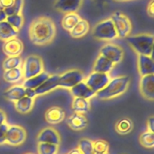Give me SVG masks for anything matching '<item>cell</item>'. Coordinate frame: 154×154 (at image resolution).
Listing matches in <instances>:
<instances>
[{"label": "cell", "mask_w": 154, "mask_h": 154, "mask_svg": "<svg viewBox=\"0 0 154 154\" xmlns=\"http://www.w3.org/2000/svg\"><path fill=\"white\" fill-rule=\"evenodd\" d=\"M55 35V24L50 17L41 16L34 19L29 25V37L34 45H48L53 42Z\"/></svg>", "instance_id": "6da1fadb"}, {"label": "cell", "mask_w": 154, "mask_h": 154, "mask_svg": "<svg viewBox=\"0 0 154 154\" xmlns=\"http://www.w3.org/2000/svg\"><path fill=\"white\" fill-rule=\"evenodd\" d=\"M130 77L128 75H121L111 79L107 85L96 93L100 100H110L121 96L128 89L130 84Z\"/></svg>", "instance_id": "7a4b0ae2"}, {"label": "cell", "mask_w": 154, "mask_h": 154, "mask_svg": "<svg viewBox=\"0 0 154 154\" xmlns=\"http://www.w3.org/2000/svg\"><path fill=\"white\" fill-rule=\"evenodd\" d=\"M126 41L137 54L152 56L153 53L154 37L152 34L140 33L128 35Z\"/></svg>", "instance_id": "3957f363"}, {"label": "cell", "mask_w": 154, "mask_h": 154, "mask_svg": "<svg viewBox=\"0 0 154 154\" xmlns=\"http://www.w3.org/2000/svg\"><path fill=\"white\" fill-rule=\"evenodd\" d=\"M92 35L97 40L106 42L112 41L119 38L111 18L105 19L97 23L93 28Z\"/></svg>", "instance_id": "277c9868"}, {"label": "cell", "mask_w": 154, "mask_h": 154, "mask_svg": "<svg viewBox=\"0 0 154 154\" xmlns=\"http://www.w3.org/2000/svg\"><path fill=\"white\" fill-rule=\"evenodd\" d=\"M22 70L24 79L40 74L44 71V63L42 57L35 54L28 56L22 65Z\"/></svg>", "instance_id": "5b68a950"}, {"label": "cell", "mask_w": 154, "mask_h": 154, "mask_svg": "<svg viewBox=\"0 0 154 154\" xmlns=\"http://www.w3.org/2000/svg\"><path fill=\"white\" fill-rule=\"evenodd\" d=\"M110 18L113 22L118 37L124 38L129 35L132 29V25L131 20L125 14L119 11H115Z\"/></svg>", "instance_id": "8992f818"}, {"label": "cell", "mask_w": 154, "mask_h": 154, "mask_svg": "<svg viewBox=\"0 0 154 154\" xmlns=\"http://www.w3.org/2000/svg\"><path fill=\"white\" fill-rule=\"evenodd\" d=\"M84 74L79 69H71L60 74L59 76L58 87L66 89L71 88L84 80Z\"/></svg>", "instance_id": "52a82bcc"}, {"label": "cell", "mask_w": 154, "mask_h": 154, "mask_svg": "<svg viewBox=\"0 0 154 154\" xmlns=\"http://www.w3.org/2000/svg\"><path fill=\"white\" fill-rule=\"evenodd\" d=\"M110 79V76L108 73H101L93 71L84 79L83 81L92 91L97 93L103 89Z\"/></svg>", "instance_id": "ba28073f"}, {"label": "cell", "mask_w": 154, "mask_h": 154, "mask_svg": "<svg viewBox=\"0 0 154 154\" xmlns=\"http://www.w3.org/2000/svg\"><path fill=\"white\" fill-rule=\"evenodd\" d=\"M26 138V131L23 127L17 125H9L5 135V143L11 146H19Z\"/></svg>", "instance_id": "9c48e42d"}, {"label": "cell", "mask_w": 154, "mask_h": 154, "mask_svg": "<svg viewBox=\"0 0 154 154\" xmlns=\"http://www.w3.org/2000/svg\"><path fill=\"white\" fill-rule=\"evenodd\" d=\"M100 54L104 56L114 64L119 63L124 57V51L119 45L114 43H106L100 50Z\"/></svg>", "instance_id": "30bf717a"}, {"label": "cell", "mask_w": 154, "mask_h": 154, "mask_svg": "<svg viewBox=\"0 0 154 154\" xmlns=\"http://www.w3.org/2000/svg\"><path fill=\"white\" fill-rule=\"evenodd\" d=\"M38 143H46L59 146L61 141L58 131L53 127H46L39 131L36 137Z\"/></svg>", "instance_id": "8fae6325"}, {"label": "cell", "mask_w": 154, "mask_h": 154, "mask_svg": "<svg viewBox=\"0 0 154 154\" xmlns=\"http://www.w3.org/2000/svg\"><path fill=\"white\" fill-rule=\"evenodd\" d=\"M141 95L149 101L154 100V74L141 76L139 84Z\"/></svg>", "instance_id": "7c38bea8"}, {"label": "cell", "mask_w": 154, "mask_h": 154, "mask_svg": "<svg viewBox=\"0 0 154 154\" xmlns=\"http://www.w3.org/2000/svg\"><path fill=\"white\" fill-rule=\"evenodd\" d=\"M83 0H55L54 7L64 14L76 12L82 6Z\"/></svg>", "instance_id": "4fadbf2b"}, {"label": "cell", "mask_w": 154, "mask_h": 154, "mask_svg": "<svg viewBox=\"0 0 154 154\" xmlns=\"http://www.w3.org/2000/svg\"><path fill=\"white\" fill-rule=\"evenodd\" d=\"M137 66L141 76L154 74V61L151 56L137 54Z\"/></svg>", "instance_id": "5bb4252c"}, {"label": "cell", "mask_w": 154, "mask_h": 154, "mask_svg": "<svg viewBox=\"0 0 154 154\" xmlns=\"http://www.w3.org/2000/svg\"><path fill=\"white\" fill-rule=\"evenodd\" d=\"M2 50L8 57L20 56L23 52V44L18 38H11L9 40L5 41L2 47Z\"/></svg>", "instance_id": "9a60e30c"}, {"label": "cell", "mask_w": 154, "mask_h": 154, "mask_svg": "<svg viewBox=\"0 0 154 154\" xmlns=\"http://www.w3.org/2000/svg\"><path fill=\"white\" fill-rule=\"evenodd\" d=\"M59 76H60V75H58V74L50 75L49 77L43 83L41 84L38 88L35 89L37 96L44 95V94L54 90L55 88H58Z\"/></svg>", "instance_id": "2e32d148"}, {"label": "cell", "mask_w": 154, "mask_h": 154, "mask_svg": "<svg viewBox=\"0 0 154 154\" xmlns=\"http://www.w3.org/2000/svg\"><path fill=\"white\" fill-rule=\"evenodd\" d=\"M66 116V112L60 106H51L45 112V120L50 125H56L61 122Z\"/></svg>", "instance_id": "e0dca14e"}, {"label": "cell", "mask_w": 154, "mask_h": 154, "mask_svg": "<svg viewBox=\"0 0 154 154\" xmlns=\"http://www.w3.org/2000/svg\"><path fill=\"white\" fill-rule=\"evenodd\" d=\"M70 93L74 97H82V98L89 100L91 97H94L96 93L91 89L88 85L85 84L84 81L79 82L72 88H71Z\"/></svg>", "instance_id": "ac0fdd59"}, {"label": "cell", "mask_w": 154, "mask_h": 154, "mask_svg": "<svg viewBox=\"0 0 154 154\" xmlns=\"http://www.w3.org/2000/svg\"><path fill=\"white\" fill-rule=\"evenodd\" d=\"M88 119L84 114L74 112L67 119L69 128L74 131H82L88 125Z\"/></svg>", "instance_id": "d6986e66"}, {"label": "cell", "mask_w": 154, "mask_h": 154, "mask_svg": "<svg viewBox=\"0 0 154 154\" xmlns=\"http://www.w3.org/2000/svg\"><path fill=\"white\" fill-rule=\"evenodd\" d=\"M114 66H115V64L112 61H110L104 56L99 54L93 65V71L109 74L113 69Z\"/></svg>", "instance_id": "ffe728a7"}, {"label": "cell", "mask_w": 154, "mask_h": 154, "mask_svg": "<svg viewBox=\"0 0 154 154\" xmlns=\"http://www.w3.org/2000/svg\"><path fill=\"white\" fill-rule=\"evenodd\" d=\"M18 30L14 29L6 20L0 22V40L8 41L11 38H17Z\"/></svg>", "instance_id": "44dd1931"}, {"label": "cell", "mask_w": 154, "mask_h": 154, "mask_svg": "<svg viewBox=\"0 0 154 154\" xmlns=\"http://www.w3.org/2000/svg\"><path fill=\"white\" fill-rule=\"evenodd\" d=\"M7 100L11 102H16L25 96V88L22 85H16L11 87L4 93Z\"/></svg>", "instance_id": "7402d4cb"}, {"label": "cell", "mask_w": 154, "mask_h": 154, "mask_svg": "<svg viewBox=\"0 0 154 154\" xmlns=\"http://www.w3.org/2000/svg\"><path fill=\"white\" fill-rule=\"evenodd\" d=\"M49 73H48L45 71H43L42 72H41L40 74L35 75V76L31 77L29 79H25L23 82V85L24 88H33L35 89L36 88H38L39 85L42 83H43L48 77H49Z\"/></svg>", "instance_id": "603a6c76"}, {"label": "cell", "mask_w": 154, "mask_h": 154, "mask_svg": "<svg viewBox=\"0 0 154 154\" xmlns=\"http://www.w3.org/2000/svg\"><path fill=\"white\" fill-rule=\"evenodd\" d=\"M90 26L88 21L84 19H80L75 26L69 31L70 35L72 38H79L85 36L89 31Z\"/></svg>", "instance_id": "cb8c5ba5"}, {"label": "cell", "mask_w": 154, "mask_h": 154, "mask_svg": "<svg viewBox=\"0 0 154 154\" xmlns=\"http://www.w3.org/2000/svg\"><path fill=\"white\" fill-rule=\"evenodd\" d=\"M34 106V99L24 96L17 101L14 102V107L18 112L26 114L30 112Z\"/></svg>", "instance_id": "d4e9b609"}, {"label": "cell", "mask_w": 154, "mask_h": 154, "mask_svg": "<svg viewBox=\"0 0 154 154\" xmlns=\"http://www.w3.org/2000/svg\"><path fill=\"white\" fill-rule=\"evenodd\" d=\"M23 77L22 66L5 70L3 73V79L8 83H17Z\"/></svg>", "instance_id": "484cf974"}, {"label": "cell", "mask_w": 154, "mask_h": 154, "mask_svg": "<svg viewBox=\"0 0 154 154\" xmlns=\"http://www.w3.org/2000/svg\"><path fill=\"white\" fill-rule=\"evenodd\" d=\"M72 107L74 112L85 114L89 112L90 102L89 100L82 97H74L72 100Z\"/></svg>", "instance_id": "4316f807"}, {"label": "cell", "mask_w": 154, "mask_h": 154, "mask_svg": "<svg viewBox=\"0 0 154 154\" xmlns=\"http://www.w3.org/2000/svg\"><path fill=\"white\" fill-rule=\"evenodd\" d=\"M81 17L76 12L67 13L65 14L63 19L61 20L62 27L66 31H70L74 26L76 25V23L79 21Z\"/></svg>", "instance_id": "83f0119b"}, {"label": "cell", "mask_w": 154, "mask_h": 154, "mask_svg": "<svg viewBox=\"0 0 154 154\" xmlns=\"http://www.w3.org/2000/svg\"><path fill=\"white\" fill-rule=\"evenodd\" d=\"M133 122L129 118H122L115 125L116 131L119 134L125 135L131 132L133 129Z\"/></svg>", "instance_id": "f1b7e54d"}, {"label": "cell", "mask_w": 154, "mask_h": 154, "mask_svg": "<svg viewBox=\"0 0 154 154\" xmlns=\"http://www.w3.org/2000/svg\"><path fill=\"white\" fill-rule=\"evenodd\" d=\"M139 141L143 147L153 148L154 146V133L150 131H146L142 133L139 137Z\"/></svg>", "instance_id": "f546056e"}, {"label": "cell", "mask_w": 154, "mask_h": 154, "mask_svg": "<svg viewBox=\"0 0 154 154\" xmlns=\"http://www.w3.org/2000/svg\"><path fill=\"white\" fill-rule=\"evenodd\" d=\"M22 59L20 56L8 57L2 63V68L4 70L14 69V68L22 66Z\"/></svg>", "instance_id": "4dcf8cb0"}, {"label": "cell", "mask_w": 154, "mask_h": 154, "mask_svg": "<svg viewBox=\"0 0 154 154\" xmlns=\"http://www.w3.org/2000/svg\"><path fill=\"white\" fill-rule=\"evenodd\" d=\"M38 154H57L59 146L46 143H38L37 146Z\"/></svg>", "instance_id": "1f68e13d"}, {"label": "cell", "mask_w": 154, "mask_h": 154, "mask_svg": "<svg viewBox=\"0 0 154 154\" xmlns=\"http://www.w3.org/2000/svg\"><path fill=\"white\" fill-rule=\"evenodd\" d=\"M78 149L82 154H94L93 141L88 138H82L79 140Z\"/></svg>", "instance_id": "d6a6232c"}, {"label": "cell", "mask_w": 154, "mask_h": 154, "mask_svg": "<svg viewBox=\"0 0 154 154\" xmlns=\"http://www.w3.org/2000/svg\"><path fill=\"white\" fill-rule=\"evenodd\" d=\"M6 21L17 30H20L23 24V17L22 14H12L7 16Z\"/></svg>", "instance_id": "836d02e7"}, {"label": "cell", "mask_w": 154, "mask_h": 154, "mask_svg": "<svg viewBox=\"0 0 154 154\" xmlns=\"http://www.w3.org/2000/svg\"><path fill=\"white\" fill-rule=\"evenodd\" d=\"M23 0H14V3L12 5L8 8L4 9L7 16L12 15V14H21L22 9H23Z\"/></svg>", "instance_id": "e575fe53"}, {"label": "cell", "mask_w": 154, "mask_h": 154, "mask_svg": "<svg viewBox=\"0 0 154 154\" xmlns=\"http://www.w3.org/2000/svg\"><path fill=\"white\" fill-rule=\"evenodd\" d=\"M94 153H105L109 150V143L104 140L98 139L93 141Z\"/></svg>", "instance_id": "d590c367"}, {"label": "cell", "mask_w": 154, "mask_h": 154, "mask_svg": "<svg viewBox=\"0 0 154 154\" xmlns=\"http://www.w3.org/2000/svg\"><path fill=\"white\" fill-rule=\"evenodd\" d=\"M9 125L5 122L0 125V145L5 143V135Z\"/></svg>", "instance_id": "8d00e7d4"}, {"label": "cell", "mask_w": 154, "mask_h": 154, "mask_svg": "<svg viewBox=\"0 0 154 154\" xmlns=\"http://www.w3.org/2000/svg\"><path fill=\"white\" fill-rule=\"evenodd\" d=\"M25 96L34 99L37 96L35 89L29 88H25Z\"/></svg>", "instance_id": "74e56055"}, {"label": "cell", "mask_w": 154, "mask_h": 154, "mask_svg": "<svg viewBox=\"0 0 154 154\" xmlns=\"http://www.w3.org/2000/svg\"><path fill=\"white\" fill-rule=\"evenodd\" d=\"M146 11H147L148 15L150 16L151 17H154V2L153 0H151L150 2H149L147 5V8H146Z\"/></svg>", "instance_id": "f35d334b"}, {"label": "cell", "mask_w": 154, "mask_h": 154, "mask_svg": "<svg viewBox=\"0 0 154 154\" xmlns=\"http://www.w3.org/2000/svg\"><path fill=\"white\" fill-rule=\"evenodd\" d=\"M147 128L148 131H150L152 132L154 131V117L150 116L147 120Z\"/></svg>", "instance_id": "ab89813d"}, {"label": "cell", "mask_w": 154, "mask_h": 154, "mask_svg": "<svg viewBox=\"0 0 154 154\" xmlns=\"http://www.w3.org/2000/svg\"><path fill=\"white\" fill-rule=\"evenodd\" d=\"M0 3L5 9L12 5V4L14 3V0H0Z\"/></svg>", "instance_id": "60d3db41"}, {"label": "cell", "mask_w": 154, "mask_h": 154, "mask_svg": "<svg viewBox=\"0 0 154 154\" xmlns=\"http://www.w3.org/2000/svg\"><path fill=\"white\" fill-rule=\"evenodd\" d=\"M7 116L5 112L2 109H0V125L6 122Z\"/></svg>", "instance_id": "b9f144b4"}, {"label": "cell", "mask_w": 154, "mask_h": 154, "mask_svg": "<svg viewBox=\"0 0 154 154\" xmlns=\"http://www.w3.org/2000/svg\"><path fill=\"white\" fill-rule=\"evenodd\" d=\"M6 18L7 15L5 11H4V10H1L0 11V22L5 21V20H6Z\"/></svg>", "instance_id": "7bdbcfd3"}, {"label": "cell", "mask_w": 154, "mask_h": 154, "mask_svg": "<svg viewBox=\"0 0 154 154\" xmlns=\"http://www.w3.org/2000/svg\"><path fill=\"white\" fill-rule=\"evenodd\" d=\"M68 154H82V153L81 152V151L78 149V147H76L71 149V150L68 152Z\"/></svg>", "instance_id": "ee69618b"}, {"label": "cell", "mask_w": 154, "mask_h": 154, "mask_svg": "<svg viewBox=\"0 0 154 154\" xmlns=\"http://www.w3.org/2000/svg\"><path fill=\"white\" fill-rule=\"evenodd\" d=\"M115 2H128V1H131V0H113Z\"/></svg>", "instance_id": "f6af8a7d"}, {"label": "cell", "mask_w": 154, "mask_h": 154, "mask_svg": "<svg viewBox=\"0 0 154 154\" xmlns=\"http://www.w3.org/2000/svg\"><path fill=\"white\" fill-rule=\"evenodd\" d=\"M1 10H4V8L2 7V5H1V3H0V11H1Z\"/></svg>", "instance_id": "bcb514c9"}, {"label": "cell", "mask_w": 154, "mask_h": 154, "mask_svg": "<svg viewBox=\"0 0 154 154\" xmlns=\"http://www.w3.org/2000/svg\"><path fill=\"white\" fill-rule=\"evenodd\" d=\"M94 154H108V152H105V153H94Z\"/></svg>", "instance_id": "7dc6e473"}, {"label": "cell", "mask_w": 154, "mask_h": 154, "mask_svg": "<svg viewBox=\"0 0 154 154\" xmlns=\"http://www.w3.org/2000/svg\"><path fill=\"white\" fill-rule=\"evenodd\" d=\"M25 154H35V153H32V152H27V153H25Z\"/></svg>", "instance_id": "c3c4849f"}]
</instances>
